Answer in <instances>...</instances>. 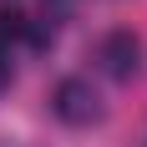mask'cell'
Masks as SVG:
<instances>
[{
	"mask_svg": "<svg viewBox=\"0 0 147 147\" xmlns=\"http://www.w3.org/2000/svg\"><path fill=\"white\" fill-rule=\"evenodd\" d=\"M102 66H107V76H117V81H127V76L137 71V56H142V46H137V36H127V30H112L102 41Z\"/></svg>",
	"mask_w": 147,
	"mask_h": 147,
	"instance_id": "cell-2",
	"label": "cell"
},
{
	"mask_svg": "<svg viewBox=\"0 0 147 147\" xmlns=\"http://www.w3.org/2000/svg\"><path fill=\"white\" fill-rule=\"evenodd\" d=\"M10 86V61H5V51H0V91Z\"/></svg>",
	"mask_w": 147,
	"mask_h": 147,
	"instance_id": "cell-4",
	"label": "cell"
},
{
	"mask_svg": "<svg viewBox=\"0 0 147 147\" xmlns=\"http://www.w3.org/2000/svg\"><path fill=\"white\" fill-rule=\"evenodd\" d=\"M51 112H56L61 122H71V127H86V122L96 117V91H91L81 76H66V81L51 91Z\"/></svg>",
	"mask_w": 147,
	"mask_h": 147,
	"instance_id": "cell-1",
	"label": "cell"
},
{
	"mask_svg": "<svg viewBox=\"0 0 147 147\" xmlns=\"http://www.w3.org/2000/svg\"><path fill=\"white\" fill-rule=\"evenodd\" d=\"M5 36H26V15L0 5V41H5Z\"/></svg>",
	"mask_w": 147,
	"mask_h": 147,
	"instance_id": "cell-3",
	"label": "cell"
}]
</instances>
